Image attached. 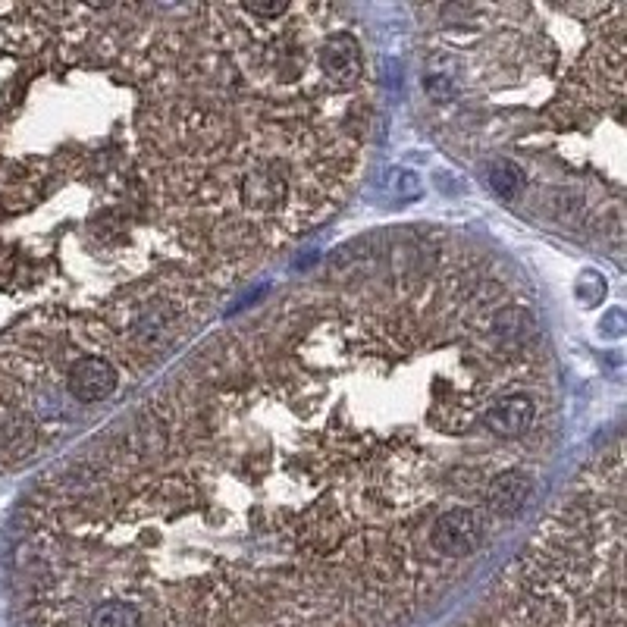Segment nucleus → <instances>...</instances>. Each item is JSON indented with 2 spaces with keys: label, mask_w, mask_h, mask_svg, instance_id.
Instances as JSON below:
<instances>
[{
  "label": "nucleus",
  "mask_w": 627,
  "mask_h": 627,
  "mask_svg": "<svg viewBox=\"0 0 627 627\" xmlns=\"http://www.w3.org/2000/svg\"><path fill=\"white\" fill-rule=\"evenodd\" d=\"M461 627H624V439L590 455Z\"/></svg>",
  "instance_id": "f03ea898"
},
{
  "label": "nucleus",
  "mask_w": 627,
  "mask_h": 627,
  "mask_svg": "<svg viewBox=\"0 0 627 627\" xmlns=\"http://www.w3.org/2000/svg\"><path fill=\"white\" fill-rule=\"evenodd\" d=\"M66 396L76 405H101L120 386V367L101 352L79 355L66 370Z\"/></svg>",
  "instance_id": "7ed1b4c3"
},
{
  "label": "nucleus",
  "mask_w": 627,
  "mask_h": 627,
  "mask_svg": "<svg viewBox=\"0 0 627 627\" xmlns=\"http://www.w3.org/2000/svg\"><path fill=\"white\" fill-rule=\"evenodd\" d=\"M552 361L521 280L449 232L342 248L204 342L26 508L51 627H399L537 499Z\"/></svg>",
  "instance_id": "f257e3e1"
}]
</instances>
